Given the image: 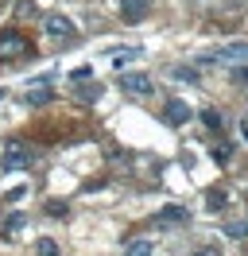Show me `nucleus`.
<instances>
[{"label":"nucleus","instance_id":"f257e3e1","mask_svg":"<svg viewBox=\"0 0 248 256\" xmlns=\"http://www.w3.org/2000/svg\"><path fill=\"white\" fill-rule=\"evenodd\" d=\"M31 43L20 32H0V62H12V58H28Z\"/></svg>","mask_w":248,"mask_h":256},{"label":"nucleus","instance_id":"f03ea898","mask_svg":"<svg viewBox=\"0 0 248 256\" xmlns=\"http://www.w3.org/2000/svg\"><path fill=\"white\" fill-rule=\"evenodd\" d=\"M0 167H4V171H24V167H31V152H28V148H20V144H12L8 152H4Z\"/></svg>","mask_w":248,"mask_h":256},{"label":"nucleus","instance_id":"7ed1b4c3","mask_svg":"<svg viewBox=\"0 0 248 256\" xmlns=\"http://www.w3.org/2000/svg\"><path fill=\"white\" fill-rule=\"evenodd\" d=\"M120 90H128V94H136V97H148V94H152V78L140 74V70H132V74H124V78H120Z\"/></svg>","mask_w":248,"mask_h":256},{"label":"nucleus","instance_id":"20e7f679","mask_svg":"<svg viewBox=\"0 0 248 256\" xmlns=\"http://www.w3.org/2000/svg\"><path fill=\"white\" fill-rule=\"evenodd\" d=\"M46 35H50V39H74V20L46 16Z\"/></svg>","mask_w":248,"mask_h":256},{"label":"nucleus","instance_id":"39448f33","mask_svg":"<svg viewBox=\"0 0 248 256\" xmlns=\"http://www.w3.org/2000/svg\"><path fill=\"white\" fill-rule=\"evenodd\" d=\"M163 120H167L170 128H178L190 120V105L186 101H167V109H163Z\"/></svg>","mask_w":248,"mask_h":256},{"label":"nucleus","instance_id":"423d86ee","mask_svg":"<svg viewBox=\"0 0 248 256\" xmlns=\"http://www.w3.org/2000/svg\"><path fill=\"white\" fill-rule=\"evenodd\" d=\"M148 8H152V0H120V16L128 24H140V20L148 16Z\"/></svg>","mask_w":248,"mask_h":256},{"label":"nucleus","instance_id":"0eeeda50","mask_svg":"<svg viewBox=\"0 0 248 256\" xmlns=\"http://www.w3.org/2000/svg\"><path fill=\"white\" fill-rule=\"evenodd\" d=\"M159 222L178 225V222H186V210H182V206H163V210H159Z\"/></svg>","mask_w":248,"mask_h":256},{"label":"nucleus","instance_id":"6e6552de","mask_svg":"<svg viewBox=\"0 0 248 256\" xmlns=\"http://www.w3.org/2000/svg\"><path fill=\"white\" fill-rule=\"evenodd\" d=\"M217 58H248V43H229L217 50Z\"/></svg>","mask_w":248,"mask_h":256},{"label":"nucleus","instance_id":"1a4fd4ad","mask_svg":"<svg viewBox=\"0 0 248 256\" xmlns=\"http://www.w3.org/2000/svg\"><path fill=\"white\" fill-rule=\"evenodd\" d=\"M152 252H155L152 240H132V244L124 248V256H152Z\"/></svg>","mask_w":248,"mask_h":256},{"label":"nucleus","instance_id":"9d476101","mask_svg":"<svg viewBox=\"0 0 248 256\" xmlns=\"http://www.w3.org/2000/svg\"><path fill=\"white\" fill-rule=\"evenodd\" d=\"M35 256H58V240L39 237V244H35Z\"/></svg>","mask_w":248,"mask_h":256},{"label":"nucleus","instance_id":"9b49d317","mask_svg":"<svg viewBox=\"0 0 248 256\" xmlns=\"http://www.w3.org/2000/svg\"><path fill=\"white\" fill-rule=\"evenodd\" d=\"M20 229H24V214H12V218L4 222V237H16Z\"/></svg>","mask_w":248,"mask_h":256},{"label":"nucleus","instance_id":"f8f14e48","mask_svg":"<svg viewBox=\"0 0 248 256\" xmlns=\"http://www.w3.org/2000/svg\"><path fill=\"white\" fill-rule=\"evenodd\" d=\"M50 101V90H31L28 94V105H46Z\"/></svg>","mask_w":248,"mask_h":256},{"label":"nucleus","instance_id":"ddd939ff","mask_svg":"<svg viewBox=\"0 0 248 256\" xmlns=\"http://www.w3.org/2000/svg\"><path fill=\"white\" fill-rule=\"evenodd\" d=\"M202 120H206V124H210V128H217V124H221V116H217L214 109H206V112H202Z\"/></svg>","mask_w":248,"mask_h":256},{"label":"nucleus","instance_id":"4468645a","mask_svg":"<svg viewBox=\"0 0 248 256\" xmlns=\"http://www.w3.org/2000/svg\"><path fill=\"white\" fill-rule=\"evenodd\" d=\"M46 214H50V218H62V214H66V206H62V202H46Z\"/></svg>","mask_w":248,"mask_h":256},{"label":"nucleus","instance_id":"2eb2a0df","mask_svg":"<svg viewBox=\"0 0 248 256\" xmlns=\"http://www.w3.org/2000/svg\"><path fill=\"white\" fill-rule=\"evenodd\" d=\"M190 256H221L217 248H198V252H190Z\"/></svg>","mask_w":248,"mask_h":256},{"label":"nucleus","instance_id":"dca6fc26","mask_svg":"<svg viewBox=\"0 0 248 256\" xmlns=\"http://www.w3.org/2000/svg\"><path fill=\"white\" fill-rule=\"evenodd\" d=\"M240 128H244V140H248V120H244V124H240Z\"/></svg>","mask_w":248,"mask_h":256}]
</instances>
